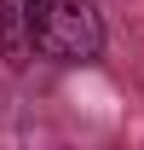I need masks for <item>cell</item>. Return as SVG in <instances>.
Listing matches in <instances>:
<instances>
[{"label":"cell","mask_w":144,"mask_h":150,"mask_svg":"<svg viewBox=\"0 0 144 150\" xmlns=\"http://www.w3.org/2000/svg\"><path fill=\"white\" fill-rule=\"evenodd\" d=\"M35 52L52 64H87L104 52V18L92 0H40L35 12Z\"/></svg>","instance_id":"6da1fadb"},{"label":"cell","mask_w":144,"mask_h":150,"mask_svg":"<svg viewBox=\"0 0 144 150\" xmlns=\"http://www.w3.org/2000/svg\"><path fill=\"white\" fill-rule=\"evenodd\" d=\"M35 12L40 0H0V52L18 69L35 58Z\"/></svg>","instance_id":"7a4b0ae2"}]
</instances>
